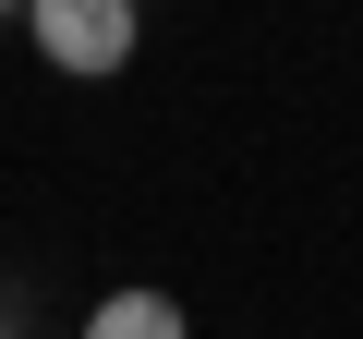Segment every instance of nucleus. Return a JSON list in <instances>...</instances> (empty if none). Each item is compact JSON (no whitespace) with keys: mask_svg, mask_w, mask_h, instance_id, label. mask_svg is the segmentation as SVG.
Here are the masks:
<instances>
[{"mask_svg":"<svg viewBox=\"0 0 363 339\" xmlns=\"http://www.w3.org/2000/svg\"><path fill=\"white\" fill-rule=\"evenodd\" d=\"M0 339H13V327H0Z\"/></svg>","mask_w":363,"mask_h":339,"instance_id":"nucleus-4","label":"nucleus"},{"mask_svg":"<svg viewBox=\"0 0 363 339\" xmlns=\"http://www.w3.org/2000/svg\"><path fill=\"white\" fill-rule=\"evenodd\" d=\"M25 37H37L49 73L109 85V73L133 61V37H145V0H25Z\"/></svg>","mask_w":363,"mask_h":339,"instance_id":"nucleus-1","label":"nucleus"},{"mask_svg":"<svg viewBox=\"0 0 363 339\" xmlns=\"http://www.w3.org/2000/svg\"><path fill=\"white\" fill-rule=\"evenodd\" d=\"M0 13H25V0H0Z\"/></svg>","mask_w":363,"mask_h":339,"instance_id":"nucleus-3","label":"nucleus"},{"mask_svg":"<svg viewBox=\"0 0 363 339\" xmlns=\"http://www.w3.org/2000/svg\"><path fill=\"white\" fill-rule=\"evenodd\" d=\"M85 339H194V315H182V291H97L85 303Z\"/></svg>","mask_w":363,"mask_h":339,"instance_id":"nucleus-2","label":"nucleus"}]
</instances>
